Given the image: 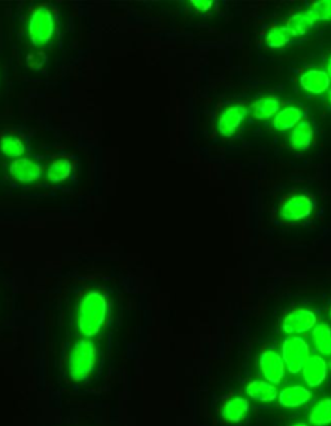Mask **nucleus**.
Segmentation results:
<instances>
[{
  "mask_svg": "<svg viewBox=\"0 0 331 426\" xmlns=\"http://www.w3.org/2000/svg\"><path fill=\"white\" fill-rule=\"evenodd\" d=\"M292 426H308L307 424H304V423H298V424H295V425Z\"/></svg>",
  "mask_w": 331,
  "mask_h": 426,
  "instance_id": "26",
  "label": "nucleus"
},
{
  "mask_svg": "<svg viewBox=\"0 0 331 426\" xmlns=\"http://www.w3.org/2000/svg\"><path fill=\"white\" fill-rule=\"evenodd\" d=\"M150 314L128 293L84 283L57 293L37 314L35 355L74 387L119 372L140 354Z\"/></svg>",
  "mask_w": 331,
  "mask_h": 426,
  "instance_id": "1",
  "label": "nucleus"
},
{
  "mask_svg": "<svg viewBox=\"0 0 331 426\" xmlns=\"http://www.w3.org/2000/svg\"><path fill=\"white\" fill-rule=\"evenodd\" d=\"M259 367L267 381L273 385H280L285 378V362L283 355L278 353L268 350L264 351L259 359Z\"/></svg>",
  "mask_w": 331,
  "mask_h": 426,
  "instance_id": "6",
  "label": "nucleus"
},
{
  "mask_svg": "<svg viewBox=\"0 0 331 426\" xmlns=\"http://www.w3.org/2000/svg\"><path fill=\"white\" fill-rule=\"evenodd\" d=\"M71 171H73L71 162L65 158H60L51 165L47 176L51 183L57 184V183H64L66 178H69Z\"/></svg>",
  "mask_w": 331,
  "mask_h": 426,
  "instance_id": "21",
  "label": "nucleus"
},
{
  "mask_svg": "<svg viewBox=\"0 0 331 426\" xmlns=\"http://www.w3.org/2000/svg\"><path fill=\"white\" fill-rule=\"evenodd\" d=\"M310 424L313 426H328L331 424V398L320 400L308 416Z\"/></svg>",
  "mask_w": 331,
  "mask_h": 426,
  "instance_id": "19",
  "label": "nucleus"
},
{
  "mask_svg": "<svg viewBox=\"0 0 331 426\" xmlns=\"http://www.w3.org/2000/svg\"><path fill=\"white\" fill-rule=\"evenodd\" d=\"M329 368H330L331 369V359H330V362H329Z\"/></svg>",
  "mask_w": 331,
  "mask_h": 426,
  "instance_id": "28",
  "label": "nucleus"
},
{
  "mask_svg": "<svg viewBox=\"0 0 331 426\" xmlns=\"http://www.w3.org/2000/svg\"><path fill=\"white\" fill-rule=\"evenodd\" d=\"M303 111L299 107H283L273 118L272 124L277 131H286L298 126L302 122Z\"/></svg>",
  "mask_w": 331,
  "mask_h": 426,
  "instance_id": "15",
  "label": "nucleus"
},
{
  "mask_svg": "<svg viewBox=\"0 0 331 426\" xmlns=\"http://www.w3.org/2000/svg\"><path fill=\"white\" fill-rule=\"evenodd\" d=\"M246 393L253 400L264 403H269L278 398V390L276 385H273L269 381H262V380L251 381L246 387Z\"/></svg>",
  "mask_w": 331,
  "mask_h": 426,
  "instance_id": "12",
  "label": "nucleus"
},
{
  "mask_svg": "<svg viewBox=\"0 0 331 426\" xmlns=\"http://www.w3.org/2000/svg\"><path fill=\"white\" fill-rule=\"evenodd\" d=\"M55 30V21L52 10L47 4H40L30 17V39L34 46H44L52 38Z\"/></svg>",
  "mask_w": 331,
  "mask_h": 426,
  "instance_id": "3",
  "label": "nucleus"
},
{
  "mask_svg": "<svg viewBox=\"0 0 331 426\" xmlns=\"http://www.w3.org/2000/svg\"><path fill=\"white\" fill-rule=\"evenodd\" d=\"M281 106V101L276 96H264L259 98L249 111L258 120H265L277 115Z\"/></svg>",
  "mask_w": 331,
  "mask_h": 426,
  "instance_id": "14",
  "label": "nucleus"
},
{
  "mask_svg": "<svg viewBox=\"0 0 331 426\" xmlns=\"http://www.w3.org/2000/svg\"><path fill=\"white\" fill-rule=\"evenodd\" d=\"M310 357V345L301 336H287L283 341V359L292 375L301 373Z\"/></svg>",
  "mask_w": 331,
  "mask_h": 426,
  "instance_id": "2",
  "label": "nucleus"
},
{
  "mask_svg": "<svg viewBox=\"0 0 331 426\" xmlns=\"http://www.w3.org/2000/svg\"><path fill=\"white\" fill-rule=\"evenodd\" d=\"M1 153L10 158H19L25 153V144L20 137L12 132H3L0 135Z\"/></svg>",
  "mask_w": 331,
  "mask_h": 426,
  "instance_id": "18",
  "label": "nucleus"
},
{
  "mask_svg": "<svg viewBox=\"0 0 331 426\" xmlns=\"http://www.w3.org/2000/svg\"><path fill=\"white\" fill-rule=\"evenodd\" d=\"M299 82H301V86L307 92L313 93V95L323 93L330 86V77L328 75V73L317 70V68H312V70H307L305 73H303Z\"/></svg>",
  "mask_w": 331,
  "mask_h": 426,
  "instance_id": "10",
  "label": "nucleus"
},
{
  "mask_svg": "<svg viewBox=\"0 0 331 426\" xmlns=\"http://www.w3.org/2000/svg\"><path fill=\"white\" fill-rule=\"evenodd\" d=\"M312 339L321 354L331 357V328L329 326L317 324L312 332Z\"/></svg>",
  "mask_w": 331,
  "mask_h": 426,
  "instance_id": "20",
  "label": "nucleus"
},
{
  "mask_svg": "<svg viewBox=\"0 0 331 426\" xmlns=\"http://www.w3.org/2000/svg\"><path fill=\"white\" fill-rule=\"evenodd\" d=\"M192 4L195 6L197 10L199 12H206V10H210L213 7V1L211 0H193Z\"/></svg>",
  "mask_w": 331,
  "mask_h": 426,
  "instance_id": "24",
  "label": "nucleus"
},
{
  "mask_svg": "<svg viewBox=\"0 0 331 426\" xmlns=\"http://www.w3.org/2000/svg\"><path fill=\"white\" fill-rule=\"evenodd\" d=\"M303 376L308 387H320L328 378V363L320 355L310 357L303 368Z\"/></svg>",
  "mask_w": 331,
  "mask_h": 426,
  "instance_id": "8",
  "label": "nucleus"
},
{
  "mask_svg": "<svg viewBox=\"0 0 331 426\" xmlns=\"http://www.w3.org/2000/svg\"><path fill=\"white\" fill-rule=\"evenodd\" d=\"M328 75L331 77V57L329 58V62H328Z\"/></svg>",
  "mask_w": 331,
  "mask_h": 426,
  "instance_id": "25",
  "label": "nucleus"
},
{
  "mask_svg": "<svg viewBox=\"0 0 331 426\" xmlns=\"http://www.w3.org/2000/svg\"><path fill=\"white\" fill-rule=\"evenodd\" d=\"M328 95H329V100H330L331 102V89H329V93H328Z\"/></svg>",
  "mask_w": 331,
  "mask_h": 426,
  "instance_id": "27",
  "label": "nucleus"
},
{
  "mask_svg": "<svg viewBox=\"0 0 331 426\" xmlns=\"http://www.w3.org/2000/svg\"><path fill=\"white\" fill-rule=\"evenodd\" d=\"M310 10L313 12L316 19H331V0L314 1Z\"/></svg>",
  "mask_w": 331,
  "mask_h": 426,
  "instance_id": "23",
  "label": "nucleus"
},
{
  "mask_svg": "<svg viewBox=\"0 0 331 426\" xmlns=\"http://www.w3.org/2000/svg\"><path fill=\"white\" fill-rule=\"evenodd\" d=\"M250 409L249 400L246 398L234 397L229 399L222 409V416L226 423H240L244 420Z\"/></svg>",
  "mask_w": 331,
  "mask_h": 426,
  "instance_id": "13",
  "label": "nucleus"
},
{
  "mask_svg": "<svg viewBox=\"0 0 331 426\" xmlns=\"http://www.w3.org/2000/svg\"><path fill=\"white\" fill-rule=\"evenodd\" d=\"M330 318H331V310H330Z\"/></svg>",
  "mask_w": 331,
  "mask_h": 426,
  "instance_id": "29",
  "label": "nucleus"
},
{
  "mask_svg": "<svg viewBox=\"0 0 331 426\" xmlns=\"http://www.w3.org/2000/svg\"><path fill=\"white\" fill-rule=\"evenodd\" d=\"M314 204L308 195L294 193L283 199L280 212L286 221L298 223L311 216Z\"/></svg>",
  "mask_w": 331,
  "mask_h": 426,
  "instance_id": "4",
  "label": "nucleus"
},
{
  "mask_svg": "<svg viewBox=\"0 0 331 426\" xmlns=\"http://www.w3.org/2000/svg\"><path fill=\"white\" fill-rule=\"evenodd\" d=\"M313 141V129L308 120H302L294 128L292 135V149L307 150Z\"/></svg>",
  "mask_w": 331,
  "mask_h": 426,
  "instance_id": "17",
  "label": "nucleus"
},
{
  "mask_svg": "<svg viewBox=\"0 0 331 426\" xmlns=\"http://www.w3.org/2000/svg\"><path fill=\"white\" fill-rule=\"evenodd\" d=\"M249 113V109L244 106L242 104H237L232 106L226 107L223 114L219 118L217 128L222 135L231 137L234 135V132L241 126L244 118Z\"/></svg>",
  "mask_w": 331,
  "mask_h": 426,
  "instance_id": "7",
  "label": "nucleus"
},
{
  "mask_svg": "<svg viewBox=\"0 0 331 426\" xmlns=\"http://www.w3.org/2000/svg\"><path fill=\"white\" fill-rule=\"evenodd\" d=\"M290 31L286 26L273 25L265 35V44L271 48H283L290 40Z\"/></svg>",
  "mask_w": 331,
  "mask_h": 426,
  "instance_id": "22",
  "label": "nucleus"
},
{
  "mask_svg": "<svg viewBox=\"0 0 331 426\" xmlns=\"http://www.w3.org/2000/svg\"><path fill=\"white\" fill-rule=\"evenodd\" d=\"M312 393L308 387L292 385L285 387L278 396V405L285 408H298L311 399Z\"/></svg>",
  "mask_w": 331,
  "mask_h": 426,
  "instance_id": "11",
  "label": "nucleus"
},
{
  "mask_svg": "<svg viewBox=\"0 0 331 426\" xmlns=\"http://www.w3.org/2000/svg\"><path fill=\"white\" fill-rule=\"evenodd\" d=\"M317 323L316 314L310 309H294L283 320V328L289 335H301L311 331Z\"/></svg>",
  "mask_w": 331,
  "mask_h": 426,
  "instance_id": "5",
  "label": "nucleus"
},
{
  "mask_svg": "<svg viewBox=\"0 0 331 426\" xmlns=\"http://www.w3.org/2000/svg\"><path fill=\"white\" fill-rule=\"evenodd\" d=\"M316 21L317 19L314 17L313 12L308 10L303 12V13H299V15H294L292 17L287 19L286 28L294 37H301L311 29Z\"/></svg>",
  "mask_w": 331,
  "mask_h": 426,
  "instance_id": "16",
  "label": "nucleus"
},
{
  "mask_svg": "<svg viewBox=\"0 0 331 426\" xmlns=\"http://www.w3.org/2000/svg\"><path fill=\"white\" fill-rule=\"evenodd\" d=\"M10 174L19 183H34L40 177L42 169L40 165H37L31 159H16L10 165Z\"/></svg>",
  "mask_w": 331,
  "mask_h": 426,
  "instance_id": "9",
  "label": "nucleus"
}]
</instances>
